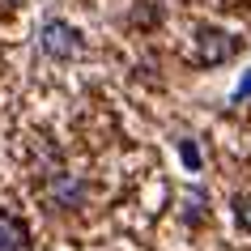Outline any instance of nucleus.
Listing matches in <instances>:
<instances>
[{
	"mask_svg": "<svg viewBox=\"0 0 251 251\" xmlns=\"http://www.w3.org/2000/svg\"><path fill=\"white\" fill-rule=\"evenodd\" d=\"M43 51L55 55V60H73V55H81V34L68 22H47L43 26Z\"/></svg>",
	"mask_w": 251,
	"mask_h": 251,
	"instance_id": "f257e3e1",
	"label": "nucleus"
},
{
	"mask_svg": "<svg viewBox=\"0 0 251 251\" xmlns=\"http://www.w3.org/2000/svg\"><path fill=\"white\" fill-rule=\"evenodd\" d=\"M234 51V43H230V34H222V30H200V64H222L226 55Z\"/></svg>",
	"mask_w": 251,
	"mask_h": 251,
	"instance_id": "f03ea898",
	"label": "nucleus"
},
{
	"mask_svg": "<svg viewBox=\"0 0 251 251\" xmlns=\"http://www.w3.org/2000/svg\"><path fill=\"white\" fill-rule=\"evenodd\" d=\"M0 251H26V226L9 209H0Z\"/></svg>",
	"mask_w": 251,
	"mask_h": 251,
	"instance_id": "7ed1b4c3",
	"label": "nucleus"
},
{
	"mask_svg": "<svg viewBox=\"0 0 251 251\" xmlns=\"http://www.w3.org/2000/svg\"><path fill=\"white\" fill-rule=\"evenodd\" d=\"M51 196H55V204H64V209H77L81 196H85V187H81L73 175H51Z\"/></svg>",
	"mask_w": 251,
	"mask_h": 251,
	"instance_id": "20e7f679",
	"label": "nucleus"
},
{
	"mask_svg": "<svg viewBox=\"0 0 251 251\" xmlns=\"http://www.w3.org/2000/svg\"><path fill=\"white\" fill-rule=\"evenodd\" d=\"M234 217L243 222V230H251V192H247V196H238V200H234Z\"/></svg>",
	"mask_w": 251,
	"mask_h": 251,
	"instance_id": "39448f33",
	"label": "nucleus"
},
{
	"mask_svg": "<svg viewBox=\"0 0 251 251\" xmlns=\"http://www.w3.org/2000/svg\"><path fill=\"white\" fill-rule=\"evenodd\" d=\"M183 162L192 166V171L200 166V153H196V145H192V141H183Z\"/></svg>",
	"mask_w": 251,
	"mask_h": 251,
	"instance_id": "423d86ee",
	"label": "nucleus"
},
{
	"mask_svg": "<svg viewBox=\"0 0 251 251\" xmlns=\"http://www.w3.org/2000/svg\"><path fill=\"white\" fill-rule=\"evenodd\" d=\"M234 98H238V102H243V98H251V73H247V77H243V85H238V90H234Z\"/></svg>",
	"mask_w": 251,
	"mask_h": 251,
	"instance_id": "0eeeda50",
	"label": "nucleus"
}]
</instances>
